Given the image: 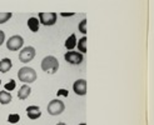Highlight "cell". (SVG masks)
Segmentation results:
<instances>
[{
	"label": "cell",
	"mask_w": 154,
	"mask_h": 125,
	"mask_svg": "<svg viewBox=\"0 0 154 125\" xmlns=\"http://www.w3.org/2000/svg\"><path fill=\"white\" fill-rule=\"evenodd\" d=\"M78 29H79V31H80L82 34L85 35V33H87V19H83V20L79 23Z\"/></svg>",
	"instance_id": "cell-18"
},
{
	"label": "cell",
	"mask_w": 154,
	"mask_h": 125,
	"mask_svg": "<svg viewBox=\"0 0 154 125\" xmlns=\"http://www.w3.org/2000/svg\"><path fill=\"white\" fill-rule=\"evenodd\" d=\"M23 45H24V39L20 35H13L8 39V41H6V48L10 51H17V50L21 49Z\"/></svg>",
	"instance_id": "cell-4"
},
{
	"label": "cell",
	"mask_w": 154,
	"mask_h": 125,
	"mask_svg": "<svg viewBox=\"0 0 154 125\" xmlns=\"http://www.w3.org/2000/svg\"><path fill=\"white\" fill-rule=\"evenodd\" d=\"M11 15V13H0V24H4L8 20H10Z\"/></svg>",
	"instance_id": "cell-16"
},
{
	"label": "cell",
	"mask_w": 154,
	"mask_h": 125,
	"mask_svg": "<svg viewBox=\"0 0 154 125\" xmlns=\"http://www.w3.org/2000/svg\"><path fill=\"white\" fill-rule=\"evenodd\" d=\"M19 120H20L19 114H10L9 116H8V121H9L10 124H17Z\"/></svg>",
	"instance_id": "cell-17"
},
{
	"label": "cell",
	"mask_w": 154,
	"mask_h": 125,
	"mask_svg": "<svg viewBox=\"0 0 154 125\" xmlns=\"http://www.w3.org/2000/svg\"><path fill=\"white\" fill-rule=\"evenodd\" d=\"M76 45H78V49L82 54H85L87 53V36L84 35L82 39H79L78 43H76Z\"/></svg>",
	"instance_id": "cell-15"
},
{
	"label": "cell",
	"mask_w": 154,
	"mask_h": 125,
	"mask_svg": "<svg viewBox=\"0 0 154 125\" xmlns=\"http://www.w3.org/2000/svg\"><path fill=\"white\" fill-rule=\"evenodd\" d=\"M26 115H28V118L32 119V120H35V119H38V118H40V115H42L40 108L36 106V105H30V106H28V108H26Z\"/></svg>",
	"instance_id": "cell-9"
},
{
	"label": "cell",
	"mask_w": 154,
	"mask_h": 125,
	"mask_svg": "<svg viewBox=\"0 0 154 125\" xmlns=\"http://www.w3.org/2000/svg\"><path fill=\"white\" fill-rule=\"evenodd\" d=\"M57 13H39V21L45 26H51L57 23Z\"/></svg>",
	"instance_id": "cell-7"
},
{
	"label": "cell",
	"mask_w": 154,
	"mask_h": 125,
	"mask_svg": "<svg viewBox=\"0 0 154 125\" xmlns=\"http://www.w3.org/2000/svg\"><path fill=\"white\" fill-rule=\"evenodd\" d=\"M36 78H38V74L33 68L24 66V68L19 69V72H18V79L23 83H25V84L34 83L36 80Z\"/></svg>",
	"instance_id": "cell-2"
},
{
	"label": "cell",
	"mask_w": 154,
	"mask_h": 125,
	"mask_svg": "<svg viewBox=\"0 0 154 125\" xmlns=\"http://www.w3.org/2000/svg\"><path fill=\"white\" fill-rule=\"evenodd\" d=\"M11 100H13V96L9 91H5V90L0 91V104L2 105H8Z\"/></svg>",
	"instance_id": "cell-12"
},
{
	"label": "cell",
	"mask_w": 154,
	"mask_h": 125,
	"mask_svg": "<svg viewBox=\"0 0 154 125\" xmlns=\"http://www.w3.org/2000/svg\"><path fill=\"white\" fill-rule=\"evenodd\" d=\"M4 40H5V34H4L3 30H0V45H3Z\"/></svg>",
	"instance_id": "cell-21"
},
{
	"label": "cell",
	"mask_w": 154,
	"mask_h": 125,
	"mask_svg": "<svg viewBox=\"0 0 154 125\" xmlns=\"http://www.w3.org/2000/svg\"><path fill=\"white\" fill-rule=\"evenodd\" d=\"M60 15L61 17H64V18H68V17H73L74 13H61Z\"/></svg>",
	"instance_id": "cell-22"
},
{
	"label": "cell",
	"mask_w": 154,
	"mask_h": 125,
	"mask_svg": "<svg viewBox=\"0 0 154 125\" xmlns=\"http://www.w3.org/2000/svg\"><path fill=\"white\" fill-rule=\"evenodd\" d=\"M68 96L69 95V91L66 90V89H59L58 90V93H57V96Z\"/></svg>",
	"instance_id": "cell-20"
},
{
	"label": "cell",
	"mask_w": 154,
	"mask_h": 125,
	"mask_svg": "<svg viewBox=\"0 0 154 125\" xmlns=\"http://www.w3.org/2000/svg\"><path fill=\"white\" fill-rule=\"evenodd\" d=\"M39 24H40V21L36 18H30L28 20V28L32 30L33 33H36V31L39 30Z\"/></svg>",
	"instance_id": "cell-13"
},
{
	"label": "cell",
	"mask_w": 154,
	"mask_h": 125,
	"mask_svg": "<svg viewBox=\"0 0 154 125\" xmlns=\"http://www.w3.org/2000/svg\"><path fill=\"white\" fill-rule=\"evenodd\" d=\"M57 125H66V124H64V123H58Z\"/></svg>",
	"instance_id": "cell-23"
},
{
	"label": "cell",
	"mask_w": 154,
	"mask_h": 125,
	"mask_svg": "<svg viewBox=\"0 0 154 125\" xmlns=\"http://www.w3.org/2000/svg\"><path fill=\"white\" fill-rule=\"evenodd\" d=\"M35 54H36V51L33 46H25V48L20 50V53H19V60L21 62H24V64H26V62H30L34 59Z\"/></svg>",
	"instance_id": "cell-6"
},
{
	"label": "cell",
	"mask_w": 154,
	"mask_h": 125,
	"mask_svg": "<svg viewBox=\"0 0 154 125\" xmlns=\"http://www.w3.org/2000/svg\"><path fill=\"white\" fill-rule=\"evenodd\" d=\"M11 66H13V62L9 58H4L0 60V72L2 73H8L11 69Z\"/></svg>",
	"instance_id": "cell-11"
},
{
	"label": "cell",
	"mask_w": 154,
	"mask_h": 125,
	"mask_svg": "<svg viewBox=\"0 0 154 125\" xmlns=\"http://www.w3.org/2000/svg\"><path fill=\"white\" fill-rule=\"evenodd\" d=\"M73 90L76 95H80V96L85 95L87 94V80H84V79L76 80L73 84Z\"/></svg>",
	"instance_id": "cell-8"
},
{
	"label": "cell",
	"mask_w": 154,
	"mask_h": 125,
	"mask_svg": "<svg viewBox=\"0 0 154 125\" xmlns=\"http://www.w3.org/2000/svg\"><path fill=\"white\" fill-rule=\"evenodd\" d=\"M79 125H87V124H85V123H82V124H79Z\"/></svg>",
	"instance_id": "cell-24"
},
{
	"label": "cell",
	"mask_w": 154,
	"mask_h": 125,
	"mask_svg": "<svg viewBox=\"0 0 154 125\" xmlns=\"http://www.w3.org/2000/svg\"><path fill=\"white\" fill-rule=\"evenodd\" d=\"M30 93H32V89H30V87L28 84H24L23 87L20 88V90L18 91V98L20 100H25L28 99V96L30 95Z\"/></svg>",
	"instance_id": "cell-10"
},
{
	"label": "cell",
	"mask_w": 154,
	"mask_h": 125,
	"mask_svg": "<svg viewBox=\"0 0 154 125\" xmlns=\"http://www.w3.org/2000/svg\"><path fill=\"white\" fill-rule=\"evenodd\" d=\"M0 84H2V80H0Z\"/></svg>",
	"instance_id": "cell-25"
},
{
	"label": "cell",
	"mask_w": 154,
	"mask_h": 125,
	"mask_svg": "<svg viewBox=\"0 0 154 125\" xmlns=\"http://www.w3.org/2000/svg\"><path fill=\"white\" fill-rule=\"evenodd\" d=\"M64 59H65L66 62H69V64H72V65H79V64L83 62L84 56H83V54L80 51L69 50L68 53H65Z\"/></svg>",
	"instance_id": "cell-5"
},
{
	"label": "cell",
	"mask_w": 154,
	"mask_h": 125,
	"mask_svg": "<svg viewBox=\"0 0 154 125\" xmlns=\"http://www.w3.org/2000/svg\"><path fill=\"white\" fill-rule=\"evenodd\" d=\"M75 46H76V36H75V34H72L65 40V48L68 50H73Z\"/></svg>",
	"instance_id": "cell-14"
},
{
	"label": "cell",
	"mask_w": 154,
	"mask_h": 125,
	"mask_svg": "<svg viewBox=\"0 0 154 125\" xmlns=\"http://www.w3.org/2000/svg\"><path fill=\"white\" fill-rule=\"evenodd\" d=\"M47 110H48V113H49L50 115H53V116L60 115L61 113L65 110V105H64V103H63L61 100H59V99H54V100H51L50 103L48 104Z\"/></svg>",
	"instance_id": "cell-3"
},
{
	"label": "cell",
	"mask_w": 154,
	"mask_h": 125,
	"mask_svg": "<svg viewBox=\"0 0 154 125\" xmlns=\"http://www.w3.org/2000/svg\"><path fill=\"white\" fill-rule=\"evenodd\" d=\"M40 66H42L43 72L48 73V74H55L58 72V69H59V61L55 56L48 55L42 60Z\"/></svg>",
	"instance_id": "cell-1"
},
{
	"label": "cell",
	"mask_w": 154,
	"mask_h": 125,
	"mask_svg": "<svg viewBox=\"0 0 154 125\" xmlns=\"http://www.w3.org/2000/svg\"><path fill=\"white\" fill-rule=\"evenodd\" d=\"M15 87H17V83H15V80H10V81H8V83L5 84L4 88H5V90L10 91V90H14Z\"/></svg>",
	"instance_id": "cell-19"
}]
</instances>
